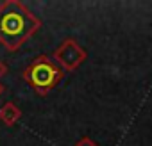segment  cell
Here are the masks:
<instances>
[{"label": "cell", "mask_w": 152, "mask_h": 146, "mask_svg": "<svg viewBox=\"0 0 152 146\" xmlns=\"http://www.w3.org/2000/svg\"><path fill=\"white\" fill-rule=\"evenodd\" d=\"M41 20L18 0L0 4V43L9 52L18 50L31 36L38 32Z\"/></svg>", "instance_id": "cell-1"}, {"label": "cell", "mask_w": 152, "mask_h": 146, "mask_svg": "<svg viewBox=\"0 0 152 146\" xmlns=\"http://www.w3.org/2000/svg\"><path fill=\"white\" fill-rule=\"evenodd\" d=\"M22 77L38 95H47L63 80L64 69L48 55H39L23 69Z\"/></svg>", "instance_id": "cell-2"}, {"label": "cell", "mask_w": 152, "mask_h": 146, "mask_svg": "<svg viewBox=\"0 0 152 146\" xmlns=\"http://www.w3.org/2000/svg\"><path fill=\"white\" fill-rule=\"evenodd\" d=\"M52 57L64 71H73L86 61V52L75 39H64L54 50Z\"/></svg>", "instance_id": "cell-3"}, {"label": "cell", "mask_w": 152, "mask_h": 146, "mask_svg": "<svg viewBox=\"0 0 152 146\" xmlns=\"http://www.w3.org/2000/svg\"><path fill=\"white\" fill-rule=\"evenodd\" d=\"M22 118V111L18 109L16 103L13 102H6L2 107H0V121L7 126H13L18 119Z\"/></svg>", "instance_id": "cell-4"}, {"label": "cell", "mask_w": 152, "mask_h": 146, "mask_svg": "<svg viewBox=\"0 0 152 146\" xmlns=\"http://www.w3.org/2000/svg\"><path fill=\"white\" fill-rule=\"evenodd\" d=\"M75 146H97V142L93 139H90V137H83V139H79L75 142Z\"/></svg>", "instance_id": "cell-5"}, {"label": "cell", "mask_w": 152, "mask_h": 146, "mask_svg": "<svg viewBox=\"0 0 152 146\" xmlns=\"http://www.w3.org/2000/svg\"><path fill=\"white\" fill-rule=\"evenodd\" d=\"M6 71H7V69H6V64H4V62H0V77H2Z\"/></svg>", "instance_id": "cell-6"}, {"label": "cell", "mask_w": 152, "mask_h": 146, "mask_svg": "<svg viewBox=\"0 0 152 146\" xmlns=\"http://www.w3.org/2000/svg\"><path fill=\"white\" fill-rule=\"evenodd\" d=\"M2 93H4V84L0 82V95H2Z\"/></svg>", "instance_id": "cell-7"}]
</instances>
